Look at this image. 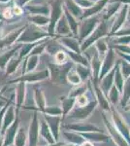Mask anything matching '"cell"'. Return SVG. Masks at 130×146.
Here are the masks:
<instances>
[{"label": "cell", "mask_w": 130, "mask_h": 146, "mask_svg": "<svg viewBox=\"0 0 130 146\" xmlns=\"http://www.w3.org/2000/svg\"><path fill=\"white\" fill-rule=\"evenodd\" d=\"M102 16H101V13L98 14V15H94L92 17L89 18H86L82 19V20L80 21L79 23V34L80 37L82 39L84 37H86L87 35L91 34L92 31H94L97 25L102 22Z\"/></svg>", "instance_id": "obj_1"}, {"label": "cell", "mask_w": 130, "mask_h": 146, "mask_svg": "<svg viewBox=\"0 0 130 146\" xmlns=\"http://www.w3.org/2000/svg\"><path fill=\"white\" fill-rule=\"evenodd\" d=\"M63 12H64V16L68 22V25L70 27V29L72 32H74L75 34H78V29H79V23L80 21L76 19L75 17H73L72 15L68 12L66 9L63 7Z\"/></svg>", "instance_id": "obj_9"}, {"label": "cell", "mask_w": 130, "mask_h": 146, "mask_svg": "<svg viewBox=\"0 0 130 146\" xmlns=\"http://www.w3.org/2000/svg\"><path fill=\"white\" fill-rule=\"evenodd\" d=\"M54 30L59 34L71 33L70 27H69V25H68V22H67V20H66L64 14H63V16L59 19V21H58L57 23H56L55 27H54Z\"/></svg>", "instance_id": "obj_8"}, {"label": "cell", "mask_w": 130, "mask_h": 146, "mask_svg": "<svg viewBox=\"0 0 130 146\" xmlns=\"http://www.w3.org/2000/svg\"><path fill=\"white\" fill-rule=\"evenodd\" d=\"M13 15L14 14H13L12 8H6L3 12V16H4V18H6V19H11L13 17Z\"/></svg>", "instance_id": "obj_15"}, {"label": "cell", "mask_w": 130, "mask_h": 146, "mask_svg": "<svg viewBox=\"0 0 130 146\" xmlns=\"http://www.w3.org/2000/svg\"><path fill=\"white\" fill-rule=\"evenodd\" d=\"M77 103L79 105H81V106H84V105H86V96H80V98H78Z\"/></svg>", "instance_id": "obj_16"}, {"label": "cell", "mask_w": 130, "mask_h": 146, "mask_svg": "<svg viewBox=\"0 0 130 146\" xmlns=\"http://www.w3.org/2000/svg\"><path fill=\"white\" fill-rule=\"evenodd\" d=\"M109 1H110V0H99V1L94 2L93 6H91L90 8H88V9L84 10V14H82L81 20L100 14L101 12H102L103 9H104V7L106 6V4H107ZM81 20H80V21H81Z\"/></svg>", "instance_id": "obj_6"}, {"label": "cell", "mask_w": 130, "mask_h": 146, "mask_svg": "<svg viewBox=\"0 0 130 146\" xmlns=\"http://www.w3.org/2000/svg\"><path fill=\"white\" fill-rule=\"evenodd\" d=\"M63 12V2L61 0H54L51 4V13H49V31L51 33L54 32V27L56 23L62 17Z\"/></svg>", "instance_id": "obj_2"}, {"label": "cell", "mask_w": 130, "mask_h": 146, "mask_svg": "<svg viewBox=\"0 0 130 146\" xmlns=\"http://www.w3.org/2000/svg\"><path fill=\"white\" fill-rule=\"evenodd\" d=\"M122 3L119 2V0H115V1H109L104 9L101 12V16H102L103 21H109L111 19L114 18V16L119 12V10L121 8Z\"/></svg>", "instance_id": "obj_5"}, {"label": "cell", "mask_w": 130, "mask_h": 146, "mask_svg": "<svg viewBox=\"0 0 130 146\" xmlns=\"http://www.w3.org/2000/svg\"><path fill=\"white\" fill-rule=\"evenodd\" d=\"M82 146H92V145L89 142H86V143H84V144H82Z\"/></svg>", "instance_id": "obj_19"}, {"label": "cell", "mask_w": 130, "mask_h": 146, "mask_svg": "<svg viewBox=\"0 0 130 146\" xmlns=\"http://www.w3.org/2000/svg\"><path fill=\"white\" fill-rule=\"evenodd\" d=\"M27 19L33 23V25H38V27H43V25H49V16L29 15L27 17Z\"/></svg>", "instance_id": "obj_10"}, {"label": "cell", "mask_w": 130, "mask_h": 146, "mask_svg": "<svg viewBox=\"0 0 130 146\" xmlns=\"http://www.w3.org/2000/svg\"><path fill=\"white\" fill-rule=\"evenodd\" d=\"M119 1L121 2L122 4H127V5L130 4V0H119Z\"/></svg>", "instance_id": "obj_18"}, {"label": "cell", "mask_w": 130, "mask_h": 146, "mask_svg": "<svg viewBox=\"0 0 130 146\" xmlns=\"http://www.w3.org/2000/svg\"><path fill=\"white\" fill-rule=\"evenodd\" d=\"M12 10H13L14 15L20 16V15H22V14H23V8H22V7H20V6L15 5L13 8H12Z\"/></svg>", "instance_id": "obj_13"}, {"label": "cell", "mask_w": 130, "mask_h": 146, "mask_svg": "<svg viewBox=\"0 0 130 146\" xmlns=\"http://www.w3.org/2000/svg\"><path fill=\"white\" fill-rule=\"evenodd\" d=\"M63 7L67 10L73 17H75L78 20H81L82 14H84V10L79 7L76 4L74 0H63Z\"/></svg>", "instance_id": "obj_7"}, {"label": "cell", "mask_w": 130, "mask_h": 146, "mask_svg": "<svg viewBox=\"0 0 130 146\" xmlns=\"http://www.w3.org/2000/svg\"><path fill=\"white\" fill-rule=\"evenodd\" d=\"M127 9H128V5L122 4L121 8L112 19V27H111V31L112 32H117L120 28L123 27V25L126 23Z\"/></svg>", "instance_id": "obj_4"}, {"label": "cell", "mask_w": 130, "mask_h": 146, "mask_svg": "<svg viewBox=\"0 0 130 146\" xmlns=\"http://www.w3.org/2000/svg\"><path fill=\"white\" fill-rule=\"evenodd\" d=\"M54 58H55V62L57 63V64H62V63L66 62L67 56H66V54L64 53V52L59 51V52H57V53L55 54Z\"/></svg>", "instance_id": "obj_12"}, {"label": "cell", "mask_w": 130, "mask_h": 146, "mask_svg": "<svg viewBox=\"0 0 130 146\" xmlns=\"http://www.w3.org/2000/svg\"><path fill=\"white\" fill-rule=\"evenodd\" d=\"M76 2V4L79 7H81L82 10H86V9L90 8L91 6H93L94 2L92 0H74Z\"/></svg>", "instance_id": "obj_11"}, {"label": "cell", "mask_w": 130, "mask_h": 146, "mask_svg": "<svg viewBox=\"0 0 130 146\" xmlns=\"http://www.w3.org/2000/svg\"><path fill=\"white\" fill-rule=\"evenodd\" d=\"M1 2H7V1H9V0H0Z\"/></svg>", "instance_id": "obj_20"}, {"label": "cell", "mask_w": 130, "mask_h": 146, "mask_svg": "<svg viewBox=\"0 0 130 146\" xmlns=\"http://www.w3.org/2000/svg\"><path fill=\"white\" fill-rule=\"evenodd\" d=\"M124 25H130V4L128 5V9H127V17H126V23Z\"/></svg>", "instance_id": "obj_17"}, {"label": "cell", "mask_w": 130, "mask_h": 146, "mask_svg": "<svg viewBox=\"0 0 130 146\" xmlns=\"http://www.w3.org/2000/svg\"><path fill=\"white\" fill-rule=\"evenodd\" d=\"M24 10L29 13V15H45L49 16L51 13V6L46 3L37 2V0H32L31 2L24 6Z\"/></svg>", "instance_id": "obj_3"}, {"label": "cell", "mask_w": 130, "mask_h": 146, "mask_svg": "<svg viewBox=\"0 0 130 146\" xmlns=\"http://www.w3.org/2000/svg\"><path fill=\"white\" fill-rule=\"evenodd\" d=\"M32 0H15L16 2V6H20L22 7V8H23L24 6H26L29 2H31Z\"/></svg>", "instance_id": "obj_14"}]
</instances>
